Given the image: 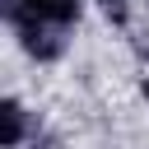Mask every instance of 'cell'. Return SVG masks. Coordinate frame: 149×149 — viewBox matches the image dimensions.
<instances>
[{
    "mask_svg": "<svg viewBox=\"0 0 149 149\" xmlns=\"http://www.w3.org/2000/svg\"><path fill=\"white\" fill-rule=\"evenodd\" d=\"M33 5V14H42V19H70L74 14V0H28Z\"/></svg>",
    "mask_w": 149,
    "mask_h": 149,
    "instance_id": "obj_1",
    "label": "cell"
},
{
    "mask_svg": "<svg viewBox=\"0 0 149 149\" xmlns=\"http://www.w3.org/2000/svg\"><path fill=\"white\" fill-rule=\"evenodd\" d=\"M144 93H149V88H144Z\"/></svg>",
    "mask_w": 149,
    "mask_h": 149,
    "instance_id": "obj_2",
    "label": "cell"
}]
</instances>
